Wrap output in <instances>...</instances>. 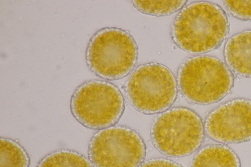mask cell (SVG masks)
<instances>
[{
    "mask_svg": "<svg viewBox=\"0 0 251 167\" xmlns=\"http://www.w3.org/2000/svg\"><path fill=\"white\" fill-rule=\"evenodd\" d=\"M204 126L200 116L184 107L168 109L158 116L151 130L152 143L161 153L181 157L191 154L201 145Z\"/></svg>",
    "mask_w": 251,
    "mask_h": 167,
    "instance_id": "obj_4",
    "label": "cell"
},
{
    "mask_svg": "<svg viewBox=\"0 0 251 167\" xmlns=\"http://www.w3.org/2000/svg\"><path fill=\"white\" fill-rule=\"evenodd\" d=\"M36 167H94L81 154L72 150L52 152L42 158Z\"/></svg>",
    "mask_w": 251,
    "mask_h": 167,
    "instance_id": "obj_11",
    "label": "cell"
},
{
    "mask_svg": "<svg viewBox=\"0 0 251 167\" xmlns=\"http://www.w3.org/2000/svg\"><path fill=\"white\" fill-rule=\"evenodd\" d=\"M229 30L226 13L218 5L207 1L191 3L180 11L172 26L174 43L192 54L218 48Z\"/></svg>",
    "mask_w": 251,
    "mask_h": 167,
    "instance_id": "obj_1",
    "label": "cell"
},
{
    "mask_svg": "<svg viewBox=\"0 0 251 167\" xmlns=\"http://www.w3.org/2000/svg\"><path fill=\"white\" fill-rule=\"evenodd\" d=\"M88 155L94 167H139L145 157L146 146L136 131L112 126L94 134Z\"/></svg>",
    "mask_w": 251,
    "mask_h": 167,
    "instance_id": "obj_7",
    "label": "cell"
},
{
    "mask_svg": "<svg viewBox=\"0 0 251 167\" xmlns=\"http://www.w3.org/2000/svg\"><path fill=\"white\" fill-rule=\"evenodd\" d=\"M86 58L90 69L98 76L116 80L126 76L134 68L138 59V47L126 30L106 27L91 39Z\"/></svg>",
    "mask_w": 251,
    "mask_h": 167,
    "instance_id": "obj_3",
    "label": "cell"
},
{
    "mask_svg": "<svg viewBox=\"0 0 251 167\" xmlns=\"http://www.w3.org/2000/svg\"><path fill=\"white\" fill-rule=\"evenodd\" d=\"M224 53L226 64L232 72L251 77V30L230 37L226 43Z\"/></svg>",
    "mask_w": 251,
    "mask_h": 167,
    "instance_id": "obj_9",
    "label": "cell"
},
{
    "mask_svg": "<svg viewBox=\"0 0 251 167\" xmlns=\"http://www.w3.org/2000/svg\"><path fill=\"white\" fill-rule=\"evenodd\" d=\"M0 167H29L30 158L24 147L16 141L1 137Z\"/></svg>",
    "mask_w": 251,
    "mask_h": 167,
    "instance_id": "obj_12",
    "label": "cell"
},
{
    "mask_svg": "<svg viewBox=\"0 0 251 167\" xmlns=\"http://www.w3.org/2000/svg\"><path fill=\"white\" fill-rule=\"evenodd\" d=\"M139 167H183L169 159L155 158L142 163Z\"/></svg>",
    "mask_w": 251,
    "mask_h": 167,
    "instance_id": "obj_15",
    "label": "cell"
},
{
    "mask_svg": "<svg viewBox=\"0 0 251 167\" xmlns=\"http://www.w3.org/2000/svg\"><path fill=\"white\" fill-rule=\"evenodd\" d=\"M224 4L233 17L242 20H251V0H225Z\"/></svg>",
    "mask_w": 251,
    "mask_h": 167,
    "instance_id": "obj_14",
    "label": "cell"
},
{
    "mask_svg": "<svg viewBox=\"0 0 251 167\" xmlns=\"http://www.w3.org/2000/svg\"><path fill=\"white\" fill-rule=\"evenodd\" d=\"M204 129L212 140L224 144L251 140V100L237 98L227 101L206 116Z\"/></svg>",
    "mask_w": 251,
    "mask_h": 167,
    "instance_id": "obj_8",
    "label": "cell"
},
{
    "mask_svg": "<svg viewBox=\"0 0 251 167\" xmlns=\"http://www.w3.org/2000/svg\"><path fill=\"white\" fill-rule=\"evenodd\" d=\"M191 167H241L237 154L223 144H210L202 147L194 156Z\"/></svg>",
    "mask_w": 251,
    "mask_h": 167,
    "instance_id": "obj_10",
    "label": "cell"
},
{
    "mask_svg": "<svg viewBox=\"0 0 251 167\" xmlns=\"http://www.w3.org/2000/svg\"><path fill=\"white\" fill-rule=\"evenodd\" d=\"M127 97L138 111L145 114L165 112L175 101L177 84L170 70L164 65L148 63L139 66L129 76Z\"/></svg>",
    "mask_w": 251,
    "mask_h": 167,
    "instance_id": "obj_6",
    "label": "cell"
},
{
    "mask_svg": "<svg viewBox=\"0 0 251 167\" xmlns=\"http://www.w3.org/2000/svg\"><path fill=\"white\" fill-rule=\"evenodd\" d=\"M187 0H132V3L140 12L149 15L164 16L181 9Z\"/></svg>",
    "mask_w": 251,
    "mask_h": 167,
    "instance_id": "obj_13",
    "label": "cell"
},
{
    "mask_svg": "<svg viewBox=\"0 0 251 167\" xmlns=\"http://www.w3.org/2000/svg\"><path fill=\"white\" fill-rule=\"evenodd\" d=\"M70 106L73 116L80 124L100 130L114 126L118 121L124 110L125 101L115 85L92 80L77 88Z\"/></svg>",
    "mask_w": 251,
    "mask_h": 167,
    "instance_id": "obj_5",
    "label": "cell"
},
{
    "mask_svg": "<svg viewBox=\"0 0 251 167\" xmlns=\"http://www.w3.org/2000/svg\"><path fill=\"white\" fill-rule=\"evenodd\" d=\"M234 77L227 65L213 56L199 55L187 58L180 66L177 82L188 101L208 105L222 99L233 86Z\"/></svg>",
    "mask_w": 251,
    "mask_h": 167,
    "instance_id": "obj_2",
    "label": "cell"
}]
</instances>
